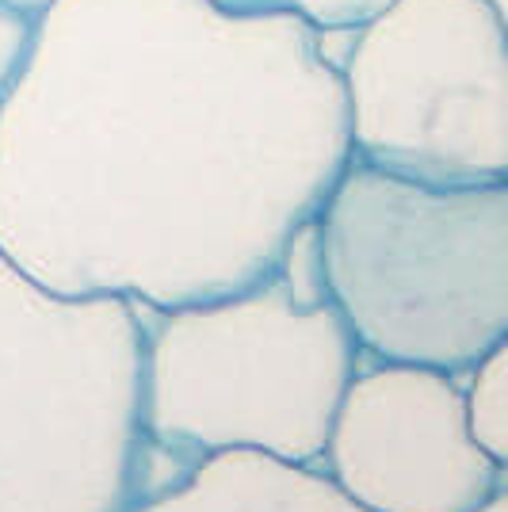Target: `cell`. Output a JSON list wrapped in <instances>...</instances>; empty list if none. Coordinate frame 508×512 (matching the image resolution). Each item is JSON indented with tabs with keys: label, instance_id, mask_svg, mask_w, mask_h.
<instances>
[{
	"label": "cell",
	"instance_id": "cell-3",
	"mask_svg": "<svg viewBox=\"0 0 508 512\" xmlns=\"http://www.w3.org/2000/svg\"><path fill=\"white\" fill-rule=\"evenodd\" d=\"M360 348L291 249L272 276L157 310L142 337V428L188 470L211 455L314 467Z\"/></svg>",
	"mask_w": 508,
	"mask_h": 512
},
{
	"label": "cell",
	"instance_id": "cell-9",
	"mask_svg": "<svg viewBox=\"0 0 508 512\" xmlns=\"http://www.w3.org/2000/svg\"><path fill=\"white\" fill-rule=\"evenodd\" d=\"M226 8H245V12H287L310 27H352L379 12L386 0H218Z\"/></svg>",
	"mask_w": 508,
	"mask_h": 512
},
{
	"label": "cell",
	"instance_id": "cell-11",
	"mask_svg": "<svg viewBox=\"0 0 508 512\" xmlns=\"http://www.w3.org/2000/svg\"><path fill=\"white\" fill-rule=\"evenodd\" d=\"M474 512H508V490H501V493H493L486 505H478Z\"/></svg>",
	"mask_w": 508,
	"mask_h": 512
},
{
	"label": "cell",
	"instance_id": "cell-2",
	"mask_svg": "<svg viewBox=\"0 0 508 512\" xmlns=\"http://www.w3.org/2000/svg\"><path fill=\"white\" fill-rule=\"evenodd\" d=\"M310 234L321 295L375 363L466 375L508 341V180L432 184L348 157Z\"/></svg>",
	"mask_w": 508,
	"mask_h": 512
},
{
	"label": "cell",
	"instance_id": "cell-6",
	"mask_svg": "<svg viewBox=\"0 0 508 512\" xmlns=\"http://www.w3.org/2000/svg\"><path fill=\"white\" fill-rule=\"evenodd\" d=\"M321 463L360 512H474L505 490V463L466 428L455 375L409 363L356 367Z\"/></svg>",
	"mask_w": 508,
	"mask_h": 512
},
{
	"label": "cell",
	"instance_id": "cell-1",
	"mask_svg": "<svg viewBox=\"0 0 508 512\" xmlns=\"http://www.w3.org/2000/svg\"><path fill=\"white\" fill-rule=\"evenodd\" d=\"M344 161L306 20L54 0L0 85V253L69 299H218L276 272Z\"/></svg>",
	"mask_w": 508,
	"mask_h": 512
},
{
	"label": "cell",
	"instance_id": "cell-8",
	"mask_svg": "<svg viewBox=\"0 0 508 512\" xmlns=\"http://www.w3.org/2000/svg\"><path fill=\"white\" fill-rule=\"evenodd\" d=\"M470 383L463 390V417L474 436V444L486 451L489 459L505 463L508 459V341L497 344L489 356L474 363Z\"/></svg>",
	"mask_w": 508,
	"mask_h": 512
},
{
	"label": "cell",
	"instance_id": "cell-12",
	"mask_svg": "<svg viewBox=\"0 0 508 512\" xmlns=\"http://www.w3.org/2000/svg\"><path fill=\"white\" fill-rule=\"evenodd\" d=\"M489 4H497V8H501V12H508V0H489Z\"/></svg>",
	"mask_w": 508,
	"mask_h": 512
},
{
	"label": "cell",
	"instance_id": "cell-4",
	"mask_svg": "<svg viewBox=\"0 0 508 512\" xmlns=\"http://www.w3.org/2000/svg\"><path fill=\"white\" fill-rule=\"evenodd\" d=\"M138 306L69 299L0 253V512H130L149 493Z\"/></svg>",
	"mask_w": 508,
	"mask_h": 512
},
{
	"label": "cell",
	"instance_id": "cell-7",
	"mask_svg": "<svg viewBox=\"0 0 508 512\" xmlns=\"http://www.w3.org/2000/svg\"><path fill=\"white\" fill-rule=\"evenodd\" d=\"M130 512H360L314 467L264 455H211Z\"/></svg>",
	"mask_w": 508,
	"mask_h": 512
},
{
	"label": "cell",
	"instance_id": "cell-5",
	"mask_svg": "<svg viewBox=\"0 0 508 512\" xmlns=\"http://www.w3.org/2000/svg\"><path fill=\"white\" fill-rule=\"evenodd\" d=\"M348 157L432 184L508 180V12L386 0L337 69Z\"/></svg>",
	"mask_w": 508,
	"mask_h": 512
},
{
	"label": "cell",
	"instance_id": "cell-10",
	"mask_svg": "<svg viewBox=\"0 0 508 512\" xmlns=\"http://www.w3.org/2000/svg\"><path fill=\"white\" fill-rule=\"evenodd\" d=\"M50 4H54V0H0V12H12V16H20V20L35 23Z\"/></svg>",
	"mask_w": 508,
	"mask_h": 512
}]
</instances>
